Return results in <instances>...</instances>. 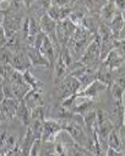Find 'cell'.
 <instances>
[{"instance_id":"6da1fadb","label":"cell","mask_w":125,"mask_h":156,"mask_svg":"<svg viewBox=\"0 0 125 156\" xmlns=\"http://www.w3.org/2000/svg\"><path fill=\"white\" fill-rule=\"evenodd\" d=\"M95 34L91 33L90 31H87L85 27H76L74 34L71 36L70 41L66 44V47L69 48V51L72 54V58H75V55H80L81 57L83 51H85L86 47L89 46L87 44L89 41H92V37Z\"/></svg>"},{"instance_id":"7a4b0ae2","label":"cell","mask_w":125,"mask_h":156,"mask_svg":"<svg viewBox=\"0 0 125 156\" xmlns=\"http://www.w3.org/2000/svg\"><path fill=\"white\" fill-rule=\"evenodd\" d=\"M33 46H36L39 49L40 54L49 62L50 66L54 65V63H55V47H54L52 40H50V38L46 33L40 32L37 36L36 42H34Z\"/></svg>"},{"instance_id":"3957f363","label":"cell","mask_w":125,"mask_h":156,"mask_svg":"<svg viewBox=\"0 0 125 156\" xmlns=\"http://www.w3.org/2000/svg\"><path fill=\"white\" fill-rule=\"evenodd\" d=\"M78 62L82 65H99V41L97 34H95V40H92L90 44L86 47V49L83 51Z\"/></svg>"},{"instance_id":"277c9868","label":"cell","mask_w":125,"mask_h":156,"mask_svg":"<svg viewBox=\"0 0 125 156\" xmlns=\"http://www.w3.org/2000/svg\"><path fill=\"white\" fill-rule=\"evenodd\" d=\"M113 129H114L113 123L108 118V115L101 109L96 111V132H97V136H98L101 146L103 141L104 143L107 141V136Z\"/></svg>"},{"instance_id":"5b68a950","label":"cell","mask_w":125,"mask_h":156,"mask_svg":"<svg viewBox=\"0 0 125 156\" xmlns=\"http://www.w3.org/2000/svg\"><path fill=\"white\" fill-rule=\"evenodd\" d=\"M22 22L23 21H22V14L21 12H14V11L5 10V19L3 22V27L5 31L6 40L21 30Z\"/></svg>"},{"instance_id":"8992f818","label":"cell","mask_w":125,"mask_h":156,"mask_svg":"<svg viewBox=\"0 0 125 156\" xmlns=\"http://www.w3.org/2000/svg\"><path fill=\"white\" fill-rule=\"evenodd\" d=\"M75 30H76V26L69 19H65L63 21L57 22L55 36H57V40H58L60 47H64V46L68 44V42L70 41V38L74 34Z\"/></svg>"},{"instance_id":"52a82bcc","label":"cell","mask_w":125,"mask_h":156,"mask_svg":"<svg viewBox=\"0 0 125 156\" xmlns=\"http://www.w3.org/2000/svg\"><path fill=\"white\" fill-rule=\"evenodd\" d=\"M59 87H58V94L60 98H66L71 95L77 94L78 91H81V84L80 81L72 75H65V77L58 83Z\"/></svg>"},{"instance_id":"ba28073f","label":"cell","mask_w":125,"mask_h":156,"mask_svg":"<svg viewBox=\"0 0 125 156\" xmlns=\"http://www.w3.org/2000/svg\"><path fill=\"white\" fill-rule=\"evenodd\" d=\"M19 102L20 101L16 98H9V97L3 98V101L0 102V122L14 118Z\"/></svg>"},{"instance_id":"9c48e42d","label":"cell","mask_w":125,"mask_h":156,"mask_svg":"<svg viewBox=\"0 0 125 156\" xmlns=\"http://www.w3.org/2000/svg\"><path fill=\"white\" fill-rule=\"evenodd\" d=\"M108 68L110 71H116V70H120L123 69V62H124V53L116 51L115 48H113L108 54L107 57L102 60Z\"/></svg>"},{"instance_id":"30bf717a","label":"cell","mask_w":125,"mask_h":156,"mask_svg":"<svg viewBox=\"0 0 125 156\" xmlns=\"http://www.w3.org/2000/svg\"><path fill=\"white\" fill-rule=\"evenodd\" d=\"M61 130V126L59 121H46L43 123V133H42V141H47V140H54V136L57 135L58 132Z\"/></svg>"},{"instance_id":"8fae6325","label":"cell","mask_w":125,"mask_h":156,"mask_svg":"<svg viewBox=\"0 0 125 156\" xmlns=\"http://www.w3.org/2000/svg\"><path fill=\"white\" fill-rule=\"evenodd\" d=\"M118 12H119V10L116 9V6L114 4V0H108L99 12V20H101V22L108 25Z\"/></svg>"},{"instance_id":"7c38bea8","label":"cell","mask_w":125,"mask_h":156,"mask_svg":"<svg viewBox=\"0 0 125 156\" xmlns=\"http://www.w3.org/2000/svg\"><path fill=\"white\" fill-rule=\"evenodd\" d=\"M27 57L30 59V62L33 65H42V66H50L49 62L40 54L39 49L36 46H27Z\"/></svg>"},{"instance_id":"4fadbf2b","label":"cell","mask_w":125,"mask_h":156,"mask_svg":"<svg viewBox=\"0 0 125 156\" xmlns=\"http://www.w3.org/2000/svg\"><path fill=\"white\" fill-rule=\"evenodd\" d=\"M113 71L109 70V68L102 62L98 68H97V73H96V79L99 80L101 83H103L106 86H109L113 80H114V77H113Z\"/></svg>"},{"instance_id":"5bb4252c","label":"cell","mask_w":125,"mask_h":156,"mask_svg":"<svg viewBox=\"0 0 125 156\" xmlns=\"http://www.w3.org/2000/svg\"><path fill=\"white\" fill-rule=\"evenodd\" d=\"M107 86L103 84V83H101L99 80H95V81H92L90 85H87L86 86V90H83V91H78V94L80 95H82V96H86V97H89V98H96L97 97V95L101 92V91H103L104 89H106Z\"/></svg>"},{"instance_id":"9a60e30c","label":"cell","mask_w":125,"mask_h":156,"mask_svg":"<svg viewBox=\"0 0 125 156\" xmlns=\"http://www.w3.org/2000/svg\"><path fill=\"white\" fill-rule=\"evenodd\" d=\"M70 12H71V8H69L68 5H65V6H50L49 10L47 11V14L55 22L63 21V20L68 19L69 15H70Z\"/></svg>"},{"instance_id":"2e32d148","label":"cell","mask_w":125,"mask_h":156,"mask_svg":"<svg viewBox=\"0 0 125 156\" xmlns=\"http://www.w3.org/2000/svg\"><path fill=\"white\" fill-rule=\"evenodd\" d=\"M22 100L25 101V103L27 105V107H28L30 109L36 108V107H39V106H43V102H42V98H40L39 90L31 89V90L25 95V97H23Z\"/></svg>"},{"instance_id":"e0dca14e","label":"cell","mask_w":125,"mask_h":156,"mask_svg":"<svg viewBox=\"0 0 125 156\" xmlns=\"http://www.w3.org/2000/svg\"><path fill=\"white\" fill-rule=\"evenodd\" d=\"M101 23L99 15H93V14H86L82 19V27H85L87 31L91 33H96L98 30V26Z\"/></svg>"},{"instance_id":"ac0fdd59","label":"cell","mask_w":125,"mask_h":156,"mask_svg":"<svg viewBox=\"0 0 125 156\" xmlns=\"http://www.w3.org/2000/svg\"><path fill=\"white\" fill-rule=\"evenodd\" d=\"M55 26H57V22L48 14L40 16V21H39L40 32L46 33L47 36H50L52 33H55Z\"/></svg>"},{"instance_id":"d6986e66","label":"cell","mask_w":125,"mask_h":156,"mask_svg":"<svg viewBox=\"0 0 125 156\" xmlns=\"http://www.w3.org/2000/svg\"><path fill=\"white\" fill-rule=\"evenodd\" d=\"M107 2L108 0H81L87 14H93V15H99L102 8L106 5Z\"/></svg>"},{"instance_id":"ffe728a7","label":"cell","mask_w":125,"mask_h":156,"mask_svg":"<svg viewBox=\"0 0 125 156\" xmlns=\"http://www.w3.org/2000/svg\"><path fill=\"white\" fill-rule=\"evenodd\" d=\"M15 115L21 121L22 124H25V126L30 124V121H31V109L27 107V105L25 103L23 100H21L19 102V106H17Z\"/></svg>"},{"instance_id":"44dd1931","label":"cell","mask_w":125,"mask_h":156,"mask_svg":"<svg viewBox=\"0 0 125 156\" xmlns=\"http://www.w3.org/2000/svg\"><path fill=\"white\" fill-rule=\"evenodd\" d=\"M107 143H108V147H112L116 151H120L121 152V149H123V140L119 135V132L113 129L108 136H107Z\"/></svg>"},{"instance_id":"7402d4cb","label":"cell","mask_w":125,"mask_h":156,"mask_svg":"<svg viewBox=\"0 0 125 156\" xmlns=\"http://www.w3.org/2000/svg\"><path fill=\"white\" fill-rule=\"evenodd\" d=\"M43 123H44V118H31L30 124L27 126L33 136L36 139H40L42 138V133H43Z\"/></svg>"},{"instance_id":"603a6c76","label":"cell","mask_w":125,"mask_h":156,"mask_svg":"<svg viewBox=\"0 0 125 156\" xmlns=\"http://www.w3.org/2000/svg\"><path fill=\"white\" fill-rule=\"evenodd\" d=\"M53 66L55 69V84H58L64 79L65 75H68V66L64 63V60L60 58V55H59L57 63H54Z\"/></svg>"},{"instance_id":"cb8c5ba5","label":"cell","mask_w":125,"mask_h":156,"mask_svg":"<svg viewBox=\"0 0 125 156\" xmlns=\"http://www.w3.org/2000/svg\"><path fill=\"white\" fill-rule=\"evenodd\" d=\"M50 6H52L50 0H34V2L30 5L28 9H31L32 11L40 12V16H42V15L47 14V11L49 10Z\"/></svg>"},{"instance_id":"d4e9b609","label":"cell","mask_w":125,"mask_h":156,"mask_svg":"<svg viewBox=\"0 0 125 156\" xmlns=\"http://www.w3.org/2000/svg\"><path fill=\"white\" fill-rule=\"evenodd\" d=\"M22 75H23V79H25V81L31 86V89H34V90H40V86H42V83H39L36 77L30 73V70L27 69L26 71H23L22 73Z\"/></svg>"},{"instance_id":"484cf974","label":"cell","mask_w":125,"mask_h":156,"mask_svg":"<svg viewBox=\"0 0 125 156\" xmlns=\"http://www.w3.org/2000/svg\"><path fill=\"white\" fill-rule=\"evenodd\" d=\"M40 144H42V140L40 139H34V141L32 143V145H31V149H30V152H28V155H39V152H40Z\"/></svg>"},{"instance_id":"4316f807","label":"cell","mask_w":125,"mask_h":156,"mask_svg":"<svg viewBox=\"0 0 125 156\" xmlns=\"http://www.w3.org/2000/svg\"><path fill=\"white\" fill-rule=\"evenodd\" d=\"M6 135H8V129L0 127V155H3V149H4L5 140H6Z\"/></svg>"},{"instance_id":"83f0119b","label":"cell","mask_w":125,"mask_h":156,"mask_svg":"<svg viewBox=\"0 0 125 156\" xmlns=\"http://www.w3.org/2000/svg\"><path fill=\"white\" fill-rule=\"evenodd\" d=\"M52 6H65L69 4L70 0H50Z\"/></svg>"},{"instance_id":"f1b7e54d","label":"cell","mask_w":125,"mask_h":156,"mask_svg":"<svg viewBox=\"0 0 125 156\" xmlns=\"http://www.w3.org/2000/svg\"><path fill=\"white\" fill-rule=\"evenodd\" d=\"M4 97L5 96H4V91H3V77L0 76V102L3 101Z\"/></svg>"},{"instance_id":"f546056e","label":"cell","mask_w":125,"mask_h":156,"mask_svg":"<svg viewBox=\"0 0 125 156\" xmlns=\"http://www.w3.org/2000/svg\"><path fill=\"white\" fill-rule=\"evenodd\" d=\"M4 19H5V10L0 6V25H3Z\"/></svg>"},{"instance_id":"4dcf8cb0","label":"cell","mask_w":125,"mask_h":156,"mask_svg":"<svg viewBox=\"0 0 125 156\" xmlns=\"http://www.w3.org/2000/svg\"><path fill=\"white\" fill-rule=\"evenodd\" d=\"M23 2H25V5H26V8H30V5L34 2V0H23Z\"/></svg>"},{"instance_id":"1f68e13d","label":"cell","mask_w":125,"mask_h":156,"mask_svg":"<svg viewBox=\"0 0 125 156\" xmlns=\"http://www.w3.org/2000/svg\"><path fill=\"white\" fill-rule=\"evenodd\" d=\"M5 2H8V4H10V2H11V0H0V5H2L3 3H5Z\"/></svg>"}]
</instances>
